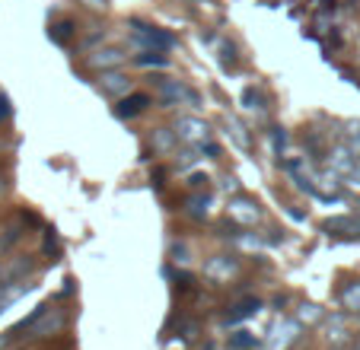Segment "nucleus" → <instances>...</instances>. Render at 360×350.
<instances>
[{"label": "nucleus", "mask_w": 360, "mask_h": 350, "mask_svg": "<svg viewBox=\"0 0 360 350\" xmlns=\"http://www.w3.org/2000/svg\"><path fill=\"white\" fill-rule=\"evenodd\" d=\"M64 325H68V312H64L61 306L45 303V306H39L16 331H29L32 337H51V335H61Z\"/></svg>", "instance_id": "obj_1"}, {"label": "nucleus", "mask_w": 360, "mask_h": 350, "mask_svg": "<svg viewBox=\"0 0 360 350\" xmlns=\"http://www.w3.org/2000/svg\"><path fill=\"white\" fill-rule=\"evenodd\" d=\"M131 39L137 41L141 48H153V51H169L172 45H176V39H172L166 29L160 26H150V22H141V20H131Z\"/></svg>", "instance_id": "obj_2"}, {"label": "nucleus", "mask_w": 360, "mask_h": 350, "mask_svg": "<svg viewBox=\"0 0 360 350\" xmlns=\"http://www.w3.org/2000/svg\"><path fill=\"white\" fill-rule=\"evenodd\" d=\"M172 131H176V141L188 143V147H204V143L211 141V124L195 118V115H179Z\"/></svg>", "instance_id": "obj_3"}, {"label": "nucleus", "mask_w": 360, "mask_h": 350, "mask_svg": "<svg viewBox=\"0 0 360 350\" xmlns=\"http://www.w3.org/2000/svg\"><path fill=\"white\" fill-rule=\"evenodd\" d=\"M328 166H332L341 179H347V182H360V156L354 153L347 143H338V147L328 153Z\"/></svg>", "instance_id": "obj_4"}, {"label": "nucleus", "mask_w": 360, "mask_h": 350, "mask_svg": "<svg viewBox=\"0 0 360 350\" xmlns=\"http://www.w3.org/2000/svg\"><path fill=\"white\" fill-rule=\"evenodd\" d=\"M300 341V322L297 318H278L268 331V350H290Z\"/></svg>", "instance_id": "obj_5"}, {"label": "nucleus", "mask_w": 360, "mask_h": 350, "mask_svg": "<svg viewBox=\"0 0 360 350\" xmlns=\"http://www.w3.org/2000/svg\"><path fill=\"white\" fill-rule=\"evenodd\" d=\"M157 96L163 105H179V102H191V105H198L201 102V96L195 93V89H188L182 80H157Z\"/></svg>", "instance_id": "obj_6"}, {"label": "nucleus", "mask_w": 360, "mask_h": 350, "mask_svg": "<svg viewBox=\"0 0 360 350\" xmlns=\"http://www.w3.org/2000/svg\"><path fill=\"white\" fill-rule=\"evenodd\" d=\"M236 274H239V261L230 255H214L204 264V277L211 283H230Z\"/></svg>", "instance_id": "obj_7"}, {"label": "nucleus", "mask_w": 360, "mask_h": 350, "mask_svg": "<svg viewBox=\"0 0 360 350\" xmlns=\"http://www.w3.org/2000/svg\"><path fill=\"white\" fill-rule=\"evenodd\" d=\"M226 214L233 216L236 223H243V226H255V223L262 220V207L255 197H245V195H236L230 201V207H226Z\"/></svg>", "instance_id": "obj_8"}, {"label": "nucleus", "mask_w": 360, "mask_h": 350, "mask_svg": "<svg viewBox=\"0 0 360 350\" xmlns=\"http://www.w3.org/2000/svg\"><path fill=\"white\" fill-rule=\"evenodd\" d=\"M124 61H128V54H124L122 48H96V51L86 58V64L93 70H99V74L102 70H118Z\"/></svg>", "instance_id": "obj_9"}, {"label": "nucleus", "mask_w": 360, "mask_h": 350, "mask_svg": "<svg viewBox=\"0 0 360 350\" xmlns=\"http://www.w3.org/2000/svg\"><path fill=\"white\" fill-rule=\"evenodd\" d=\"M99 89L109 96V99H124V96L131 93V77H124L122 70H102Z\"/></svg>", "instance_id": "obj_10"}, {"label": "nucleus", "mask_w": 360, "mask_h": 350, "mask_svg": "<svg viewBox=\"0 0 360 350\" xmlns=\"http://www.w3.org/2000/svg\"><path fill=\"white\" fill-rule=\"evenodd\" d=\"M32 287H35V283H32V280H26V277H22V280H7V283H0V316H4V312H7L10 306L20 303V299L26 297V293H32Z\"/></svg>", "instance_id": "obj_11"}, {"label": "nucleus", "mask_w": 360, "mask_h": 350, "mask_svg": "<svg viewBox=\"0 0 360 350\" xmlns=\"http://www.w3.org/2000/svg\"><path fill=\"white\" fill-rule=\"evenodd\" d=\"M147 105H150V96L147 93H128L124 99H118L115 115H118V118H137V115H141Z\"/></svg>", "instance_id": "obj_12"}, {"label": "nucleus", "mask_w": 360, "mask_h": 350, "mask_svg": "<svg viewBox=\"0 0 360 350\" xmlns=\"http://www.w3.org/2000/svg\"><path fill=\"white\" fill-rule=\"evenodd\" d=\"M328 344H335V347H345V344H351L354 341V335H351V328H347V322L341 316H335L332 322H328Z\"/></svg>", "instance_id": "obj_13"}, {"label": "nucleus", "mask_w": 360, "mask_h": 350, "mask_svg": "<svg viewBox=\"0 0 360 350\" xmlns=\"http://www.w3.org/2000/svg\"><path fill=\"white\" fill-rule=\"evenodd\" d=\"M262 309V303L255 297H245V299H239V303H233L230 306V312H226V318H230L233 325L236 322H243V318H249V316H255V312Z\"/></svg>", "instance_id": "obj_14"}, {"label": "nucleus", "mask_w": 360, "mask_h": 350, "mask_svg": "<svg viewBox=\"0 0 360 350\" xmlns=\"http://www.w3.org/2000/svg\"><path fill=\"white\" fill-rule=\"evenodd\" d=\"M328 233H345V236H354V233H360V220H354V216H335V220L326 223Z\"/></svg>", "instance_id": "obj_15"}, {"label": "nucleus", "mask_w": 360, "mask_h": 350, "mask_svg": "<svg viewBox=\"0 0 360 350\" xmlns=\"http://www.w3.org/2000/svg\"><path fill=\"white\" fill-rule=\"evenodd\" d=\"M74 32H77L74 22H70V20H61V22H55V26L48 29V39L58 41V45H68V41L74 39Z\"/></svg>", "instance_id": "obj_16"}, {"label": "nucleus", "mask_w": 360, "mask_h": 350, "mask_svg": "<svg viewBox=\"0 0 360 350\" xmlns=\"http://www.w3.org/2000/svg\"><path fill=\"white\" fill-rule=\"evenodd\" d=\"M137 64H141V67H169V58H166L163 51H153V48H143V51L137 54Z\"/></svg>", "instance_id": "obj_17"}, {"label": "nucleus", "mask_w": 360, "mask_h": 350, "mask_svg": "<svg viewBox=\"0 0 360 350\" xmlns=\"http://www.w3.org/2000/svg\"><path fill=\"white\" fill-rule=\"evenodd\" d=\"M188 214L198 216V220H201V216H207V214H211V197H207V195H191L188 197Z\"/></svg>", "instance_id": "obj_18"}, {"label": "nucleus", "mask_w": 360, "mask_h": 350, "mask_svg": "<svg viewBox=\"0 0 360 350\" xmlns=\"http://www.w3.org/2000/svg\"><path fill=\"white\" fill-rule=\"evenodd\" d=\"M341 306L351 312H360V283H351V287L341 290Z\"/></svg>", "instance_id": "obj_19"}, {"label": "nucleus", "mask_w": 360, "mask_h": 350, "mask_svg": "<svg viewBox=\"0 0 360 350\" xmlns=\"http://www.w3.org/2000/svg\"><path fill=\"white\" fill-rule=\"evenodd\" d=\"M226 128H230L233 141H236L239 147H249V134H245V124L239 122V118H226Z\"/></svg>", "instance_id": "obj_20"}, {"label": "nucleus", "mask_w": 360, "mask_h": 350, "mask_svg": "<svg viewBox=\"0 0 360 350\" xmlns=\"http://www.w3.org/2000/svg\"><path fill=\"white\" fill-rule=\"evenodd\" d=\"M172 137H176V131H166V128H160L157 134H153V147H157L160 153H166V150L172 147Z\"/></svg>", "instance_id": "obj_21"}, {"label": "nucleus", "mask_w": 360, "mask_h": 350, "mask_svg": "<svg viewBox=\"0 0 360 350\" xmlns=\"http://www.w3.org/2000/svg\"><path fill=\"white\" fill-rule=\"evenodd\" d=\"M345 143L360 156V124H347V131H345Z\"/></svg>", "instance_id": "obj_22"}, {"label": "nucleus", "mask_w": 360, "mask_h": 350, "mask_svg": "<svg viewBox=\"0 0 360 350\" xmlns=\"http://www.w3.org/2000/svg\"><path fill=\"white\" fill-rule=\"evenodd\" d=\"M243 105L249 108V112H255V108H259V112H262V96L249 86V89H245V93H243Z\"/></svg>", "instance_id": "obj_23"}, {"label": "nucleus", "mask_w": 360, "mask_h": 350, "mask_svg": "<svg viewBox=\"0 0 360 350\" xmlns=\"http://www.w3.org/2000/svg\"><path fill=\"white\" fill-rule=\"evenodd\" d=\"M300 318H303V322H319V318H322V309H319V306H303Z\"/></svg>", "instance_id": "obj_24"}, {"label": "nucleus", "mask_w": 360, "mask_h": 350, "mask_svg": "<svg viewBox=\"0 0 360 350\" xmlns=\"http://www.w3.org/2000/svg\"><path fill=\"white\" fill-rule=\"evenodd\" d=\"M233 344H236V347H255V337H252L249 331H236V335H233Z\"/></svg>", "instance_id": "obj_25"}, {"label": "nucleus", "mask_w": 360, "mask_h": 350, "mask_svg": "<svg viewBox=\"0 0 360 350\" xmlns=\"http://www.w3.org/2000/svg\"><path fill=\"white\" fill-rule=\"evenodd\" d=\"M10 115H13V105H10V99L4 93H0V122H7Z\"/></svg>", "instance_id": "obj_26"}, {"label": "nucleus", "mask_w": 360, "mask_h": 350, "mask_svg": "<svg viewBox=\"0 0 360 350\" xmlns=\"http://www.w3.org/2000/svg\"><path fill=\"white\" fill-rule=\"evenodd\" d=\"M284 143H287V134H284V128H274V150H284Z\"/></svg>", "instance_id": "obj_27"}, {"label": "nucleus", "mask_w": 360, "mask_h": 350, "mask_svg": "<svg viewBox=\"0 0 360 350\" xmlns=\"http://www.w3.org/2000/svg\"><path fill=\"white\" fill-rule=\"evenodd\" d=\"M86 10H105V0H80Z\"/></svg>", "instance_id": "obj_28"}, {"label": "nucleus", "mask_w": 360, "mask_h": 350, "mask_svg": "<svg viewBox=\"0 0 360 350\" xmlns=\"http://www.w3.org/2000/svg\"><path fill=\"white\" fill-rule=\"evenodd\" d=\"M7 344H10V335H0V350H7Z\"/></svg>", "instance_id": "obj_29"}, {"label": "nucleus", "mask_w": 360, "mask_h": 350, "mask_svg": "<svg viewBox=\"0 0 360 350\" xmlns=\"http://www.w3.org/2000/svg\"><path fill=\"white\" fill-rule=\"evenodd\" d=\"M354 350H360V337H357V341H354Z\"/></svg>", "instance_id": "obj_30"}, {"label": "nucleus", "mask_w": 360, "mask_h": 350, "mask_svg": "<svg viewBox=\"0 0 360 350\" xmlns=\"http://www.w3.org/2000/svg\"><path fill=\"white\" fill-rule=\"evenodd\" d=\"M0 195H4V182H0Z\"/></svg>", "instance_id": "obj_31"}]
</instances>
